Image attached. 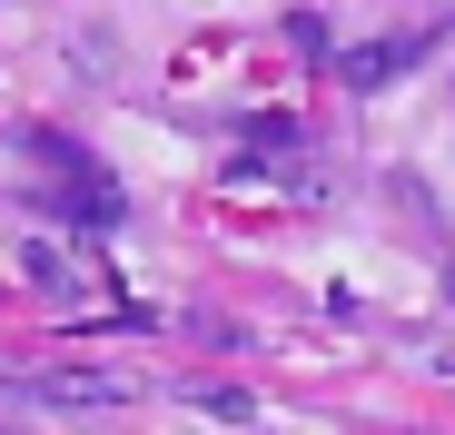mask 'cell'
<instances>
[{"label":"cell","instance_id":"6da1fadb","mask_svg":"<svg viewBox=\"0 0 455 435\" xmlns=\"http://www.w3.org/2000/svg\"><path fill=\"white\" fill-rule=\"evenodd\" d=\"M416 50H426V40H356V50H337V80H347V90H387Z\"/></svg>","mask_w":455,"mask_h":435},{"label":"cell","instance_id":"7a4b0ae2","mask_svg":"<svg viewBox=\"0 0 455 435\" xmlns=\"http://www.w3.org/2000/svg\"><path fill=\"white\" fill-rule=\"evenodd\" d=\"M40 396H50V406H80V415L129 406V386H119V376H100V367H60V376H40Z\"/></svg>","mask_w":455,"mask_h":435},{"label":"cell","instance_id":"3957f363","mask_svg":"<svg viewBox=\"0 0 455 435\" xmlns=\"http://www.w3.org/2000/svg\"><path fill=\"white\" fill-rule=\"evenodd\" d=\"M20 267H30V287H60V297H69V287H109L90 257H69V248H50V238H30V257H20Z\"/></svg>","mask_w":455,"mask_h":435},{"label":"cell","instance_id":"277c9868","mask_svg":"<svg viewBox=\"0 0 455 435\" xmlns=\"http://www.w3.org/2000/svg\"><path fill=\"white\" fill-rule=\"evenodd\" d=\"M297 138H307V129H297V119H248V149H258V159H287Z\"/></svg>","mask_w":455,"mask_h":435},{"label":"cell","instance_id":"5b68a950","mask_svg":"<svg viewBox=\"0 0 455 435\" xmlns=\"http://www.w3.org/2000/svg\"><path fill=\"white\" fill-rule=\"evenodd\" d=\"M188 406H198V415H228V425H238V415H258V396H248V386H198Z\"/></svg>","mask_w":455,"mask_h":435},{"label":"cell","instance_id":"8992f818","mask_svg":"<svg viewBox=\"0 0 455 435\" xmlns=\"http://www.w3.org/2000/svg\"><path fill=\"white\" fill-rule=\"evenodd\" d=\"M435 376H455V336H445V346H435Z\"/></svg>","mask_w":455,"mask_h":435}]
</instances>
